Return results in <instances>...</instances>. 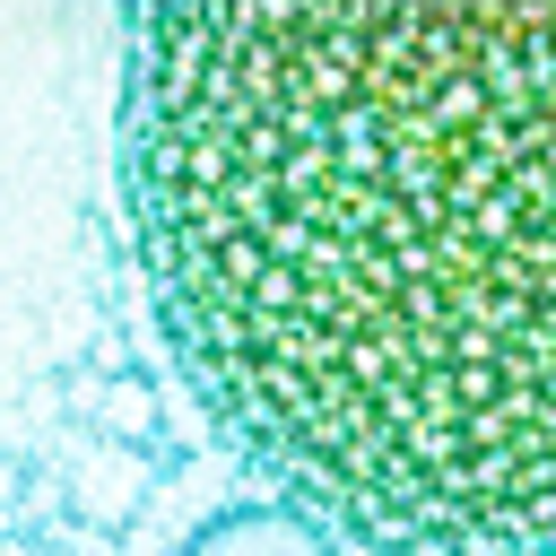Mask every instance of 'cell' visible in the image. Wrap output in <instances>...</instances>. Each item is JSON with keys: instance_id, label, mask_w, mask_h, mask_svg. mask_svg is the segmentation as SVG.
Masks as SVG:
<instances>
[{"instance_id": "obj_1", "label": "cell", "mask_w": 556, "mask_h": 556, "mask_svg": "<svg viewBox=\"0 0 556 556\" xmlns=\"http://www.w3.org/2000/svg\"><path fill=\"white\" fill-rule=\"evenodd\" d=\"M165 365L365 556H556V17L148 9L113 96Z\"/></svg>"}, {"instance_id": "obj_2", "label": "cell", "mask_w": 556, "mask_h": 556, "mask_svg": "<svg viewBox=\"0 0 556 556\" xmlns=\"http://www.w3.org/2000/svg\"><path fill=\"white\" fill-rule=\"evenodd\" d=\"M182 556H330V530H313L295 504H235L200 521Z\"/></svg>"}, {"instance_id": "obj_3", "label": "cell", "mask_w": 556, "mask_h": 556, "mask_svg": "<svg viewBox=\"0 0 556 556\" xmlns=\"http://www.w3.org/2000/svg\"><path fill=\"white\" fill-rule=\"evenodd\" d=\"M148 495H156V469L139 460V443H96V452H87V469H78V486H70V504H78L96 530L139 521V513H148Z\"/></svg>"}, {"instance_id": "obj_4", "label": "cell", "mask_w": 556, "mask_h": 556, "mask_svg": "<svg viewBox=\"0 0 556 556\" xmlns=\"http://www.w3.org/2000/svg\"><path fill=\"white\" fill-rule=\"evenodd\" d=\"M43 556H61V547H43Z\"/></svg>"}]
</instances>
